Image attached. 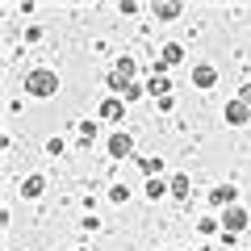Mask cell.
Segmentation results:
<instances>
[{"mask_svg": "<svg viewBox=\"0 0 251 251\" xmlns=\"http://www.w3.org/2000/svg\"><path fill=\"white\" fill-rule=\"evenodd\" d=\"M25 92L29 97H54V92H59V75L54 72H29L25 75Z\"/></svg>", "mask_w": 251, "mask_h": 251, "instance_id": "obj_1", "label": "cell"}, {"mask_svg": "<svg viewBox=\"0 0 251 251\" xmlns=\"http://www.w3.org/2000/svg\"><path fill=\"white\" fill-rule=\"evenodd\" d=\"M130 151H134V138L130 134H113L109 138V155H113V159H126Z\"/></svg>", "mask_w": 251, "mask_h": 251, "instance_id": "obj_2", "label": "cell"}, {"mask_svg": "<svg viewBox=\"0 0 251 251\" xmlns=\"http://www.w3.org/2000/svg\"><path fill=\"white\" fill-rule=\"evenodd\" d=\"M176 63H180V46H176V42H168V46H163V59L155 63V75L168 72V67H176Z\"/></svg>", "mask_w": 251, "mask_h": 251, "instance_id": "obj_3", "label": "cell"}, {"mask_svg": "<svg viewBox=\"0 0 251 251\" xmlns=\"http://www.w3.org/2000/svg\"><path fill=\"white\" fill-rule=\"evenodd\" d=\"M251 117V109L243 105V100H230V105H226V122H234V126H243Z\"/></svg>", "mask_w": 251, "mask_h": 251, "instance_id": "obj_4", "label": "cell"}, {"mask_svg": "<svg viewBox=\"0 0 251 251\" xmlns=\"http://www.w3.org/2000/svg\"><path fill=\"white\" fill-rule=\"evenodd\" d=\"M222 226H230V234L243 230V226H247V214H243L239 205H230V209H226V218H222Z\"/></svg>", "mask_w": 251, "mask_h": 251, "instance_id": "obj_5", "label": "cell"}, {"mask_svg": "<svg viewBox=\"0 0 251 251\" xmlns=\"http://www.w3.org/2000/svg\"><path fill=\"white\" fill-rule=\"evenodd\" d=\"M209 205H226V209H230V205H234V188H230V184L214 188V193H209Z\"/></svg>", "mask_w": 251, "mask_h": 251, "instance_id": "obj_6", "label": "cell"}, {"mask_svg": "<svg viewBox=\"0 0 251 251\" xmlns=\"http://www.w3.org/2000/svg\"><path fill=\"white\" fill-rule=\"evenodd\" d=\"M100 117H105V122H117V117H122V97L105 100V105H100Z\"/></svg>", "mask_w": 251, "mask_h": 251, "instance_id": "obj_7", "label": "cell"}, {"mask_svg": "<svg viewBox=\"0 0 251 251\" xmlns=\"http://www.w3.org/2000/svg\"><path fill=\"white\" fill-rule=\"evenodd\" d=\"M147 92H151V97H163V100H168V92H172L168 75H155V80H151V88H147Z\"/></svg>", "mask_w": 251, "mask_h": 251, "instance_id": "obj_8", "label": "cell"}, {"mask_svg": "<svg viewBox=\"0 0 251 251\" xmlns=\"http://www.w3.org/2000/svg\"><path fill=\"white\" fill-rule=\"evenodd\" d=\"M163 193H172V188L163 184V180H147V197H155V201H159Z\"/></svg>", "mask_w": 251, "mask_h": 251, "instance_id": "obj_9", "label": "cell"}, {"mask_svg": "<svg viewBox=\"0 0 251 251\" xmlns=\"http://www.w3.org/2000/svg\"><path fill=\"white\" fill-rule=\"evenodd\" d=\"M21 193H25V197H38V193H42V176H29L25 184H21Z\"/></svg>", "mask_w": 251, "mask_h": 251, "instance_id": "obj_10", "label": "cell"}, {"mask_svg": "<svg viewBox=\"0 0 251 251\" xmlns=\"http://www.w3.org/2000/svg\"><path fill=\"white\" fill-rule=\"evenodd\" d=\"M193 80H197L201 88H209V84H214V67H197V72H193Z\"/></svg>", "mask_w": 251, "mask_h": 251, "instance_id": "obj_11", "label": "cell"}, {"mask_svg": "<svg viewBox=\"0 0 251 251\" xmlns=\"http://www.w3.org/2000/svg\"><path fill=\"white\" fill-rule=\"evenodd\" d=\"M172 197H188V176H176V180H172Z\"/></svg>", "mask_w": 251, "mask_h": 251, "instance_id": "obj_12", "label": "cell"}, {"mask_svg": "<svg viewBox=\"0 0 251 251\" xmlns=\"http://www.w3.org/2000/svg\"><path fill=\"white\" fill-rule=\"evenodd\" d=\"M180 4H155V17H176Z\"/></svg>", "mask_w": 251, "mask_h": 251, "instance_id": "obj_13", "label": "cell"}, {"mask_svg": "<svg viewBox=\"0 0 251 251\" xmlns=\"http://www.w3.org/2000/svg\"><path fill=\"white\" fill-rule=\"evenodd\" d=\"M126 197H130V193H126V184H113V188H109V201H117V205H122Z\"/></svg>", "mask_w": 251, "mask_h": 251, "instance_id": "obj_14", "label": "cell"}, {"mask_svg": "<svg viewBox=\"0 0 251 251\" xmlns=\"http://www.w3.org/2000/svg\"><path fill=\"white\" fill-rule=\"evenodd\" d=\"M138 97H143V88H138V84L130 80V84H126V92H122V100H138Z\"/></svg>", "mask_w": 251, "mask_h": 251, "instance_id": "obj_15", "label": "cell"}, {"mask_svg": "<svg viewBox=\"0 0 251 251\" xmlns=\"http://www.w3.org/2000/svg\"><path fill=\"white\" fill-rule=\"evenodd\" d=\"M197 230H201V234H214V230H218V222H214V218H201Z\"/></svg>", "mask_w": 251, "mask_h": 251, "instance_id": "obj_16", "label": "cell"}, {"mask_svg": "<svg viewBox=\"0 0 251 251\" xmlns=\"http://www.w3.org/2000/svg\"><path fill=\"white\" fill-rule=\"evenodd\" d=\"M143 172H147V176L155 180V172H159V159H143Z\"/></svg>", "mask_w": 251, "mask_h": 251, "instance_id": "obj_17", "label": "cell"}, {"mask_svg": "<svg viewBox=\"0 0 251 251\" xmlns=\"http://www.w3.org/2000/svg\"><path fill=\"white\" fill-rule=\"evenodd\" d=\"M243 105L251 109V84H247V88H243Z\"/></svg>", "mask_w": 251, "mask_h": 251, "instance_id": "obj_18", "label": "cell"}, {"mask_svg": "<svg viewBox=\"0 0 251 251\" xmlns=\"http://www.w3.org/2000/svg\"><path fill=\"white\" fill-rule=\"evenodd\" d=\"M193 251H205V247H193Z\"/></svg>", "mask_w": 251, "mask_h": 251, "instance_id": "obj_19", "label": "cell"}, {"mask_svg": "<svg viewBox=\"0 0 251 251\" xmlns=\"http://www.w3.org/2000/svg\"><path fill=\"white\" fill-rule=\"evenodd\" d=\"M222 251H226V247H222Z\"/></svg>", "mask_w": 251, "mask_h": 251, "instance_id": "obj_20", "label": "cell"}]
</instances>
